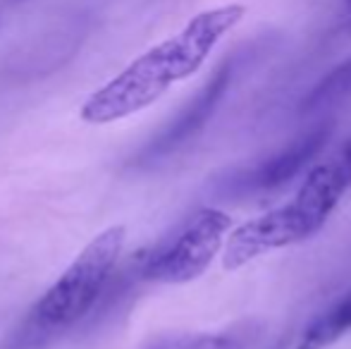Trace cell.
<instances>
[{"mask_svg":"<svg viewBox=\"0 0 351 349\" xmlns=\"http://www.w3.org/2000/svg\"><path fill=\"white\" fill-rule=\"evenodd\" d=\"M244 5H222L199 12L180 34L153 46L115 80L93 91L82 106V120L108 125L156 103L175 82L196 75L222 36L244 19Z\"/></svg>","mask_w":351,"mask_h":349,"instance_id":"6da1fadb","label":"cell"},{"mask_svg":"<svg viewBox=\"0 0 351 349\" xmlns=\"http://www.w3.org/2000/svg\"><path fill=\"white\" fill-rule=\"evenodd\" d=\"M351 189V139L308 170L289 204L232 230L222 252L225 270H239L275 249L311 239Z\"/></svg>","mask_w":351,"mask_h":349,"instance_id":"7a4b0ae2","label":"cell"},{"mask_svg":"<svg viewBox=\"0 0 351 349\" xmlns=\"http://www.w3.org/2000/svg\"><path fill=\"white\" fill-rule=\"evenodd\" d=\"M125 247V228L103 230L84 247L70 268L46 289L27 316L5 335L0 349H51L88 316L115 273Z\"/></svg>","mask_w":351,"mask_h":349,"instance_id":"3957f363","label":"cell"},{"mask_svg":"<svg viewBox=\"0 0 351 349\" xmlns=\"http://www.w3.org/2000/svg\"><path fill=\"white\" fill-rule=\"evenodd\" d=\"M232 218L220 208H199L153 249L141 254L139 275L148 282L184 285L201 278L220 254Z\"/></svg>","mask_w":351,"mask_h":349,"instance_id":"277c9868","label":"cell"},{"mask_svg":"<svg viewBox=\"0 0 351 349\" xmlns=\"http://www.w3.org/2000/svg\"><path fill=\"white\" fill-rule=\"evenodd\" d=\"M330 134H332L330 127H315V130L306 132L294 144L287 146L282 154H275L273 158L263 160L256 168L225 182V191H232V194H251L254 191L256 194V191H270L287 184L299 173H304L311 163H315L320 151L330 141Z\"/></svg>","mask_w":351,"mask_h":349,"instance_id":"5b68a950","label":"cell"},{"mask_svg":"<svg viewBox=\"0 0 351 349\" xmlns=\"http://www.w3.org/2000/svg\"><path fill=\"white\" fill-rule=\"evenodd\" d=\"M227 84H230V67H222V70L215 72V77L199 91V96L165 127L158 136H153L139 154V165H148V163H158L165 156L175 154L177 149L191 141L201 130L206 127V122L213 117V112L217 110L222 96L227 91Z\"/></svg>","mask_w":351,"mask_h":349,"instance_id":"8992f818","label":"cell"},{"mask_svg":"<svg viewBox=\"0 0 351 349\" xmlns=\"http://www.w3.org/2000/svg\"><path fill=\"white\" fill-rule=\"evenodd\" d=\"M347 333H351V289L304 328L294 349H328Z\"/></svg>","mask_w":351,"mask_h":349,"instance_id":"52a82bcc","label":"cell"},{"mask_svg":"<svg viewBox=\"0 0 351 349\" xmlns=\"http://www.w3.org/2000/svg\"><path fill=\"white\" fill-rule=\"evenodd\" d=\"M351 98V58L325 75L301 103V112H318Z\"/></svg>","mask_w":351,"mask_h":349,"instance_id":"ba28073f","label":"cell"},{"mask_svg":"<svg viewBox=\"0 0 351 349\" xmlns=\"http://www.w3.org/2000/svg\"><path fill=\"white\" fill-rule=\"evenodd\" d=\"M249 340L237 333H215V335H186L172 337L170 349H246Z\"/></svg>","mask_w":351,"mask_h":349,"instance_id":"9c48e42d","label":"cell"},{"mask_svg":"<svg viewBox=\"0 0 351 349\" xmlns=\"http://www.w3.org/2000/svg\"><path fill=\"white\" fill-rule=\"evenodd\" d=\"M151 349H170V340H162V342H158V345H153Z\"/></svg>","mask_w":351,"mask_h":349,"instance_id":"30bf717a","label":"cell"}]
</instances>
